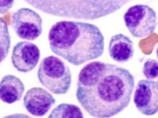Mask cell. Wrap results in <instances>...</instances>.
Returning a JSON list of instances; mask_svg holds the SVG:
<instances>
[{
    "instance_id": "6da1fadb",
    "label": "cell",
    "mask_w": 158,
    "mask_h": 118,
    "mask_svg": "<svg viewBox=\"0 0 158 118\" xmlns=\"http://www.w3.org/2000/svg\"><path fill=\"white\" fill-rule=\"evenodd\" d=\"M134 87V77L128 70L96 61L86 65L80 71L76 97L89 115L109 118L128 106Z\"/></svg>"
},
{
    "instance_id": "7a4b0ae2",
    "label": "cell",
    "mask_w": 158,
    "mask_h": 118,
    "mask_svg": "<svg viewBox=\"0 0 158 118\" xmlns=\"http://www.w3.org/2000/svg\"><path fill=\"white\" fill-rule=\"evenodd\" d=\"M48 40L53 53L76 66L99 58L104 52V37L90 23L59 21L51 28Z\"/></svg>"
},
{
    "instance_id": "3957f363",
    "label": "cell",
    "mask_w": 158,
    "mask_h": 118,
    "mask_svg": "<svg viewBox=\"0 0 158 118\" xmlns=\"http://www.w3.org/2000/svg\"><path fill=\"white\" fill-rule=\"evenodd\" d=\"M40 11L60 17L93 20L109 15L131 0H24Z\"/></svg>"
},
{
    "instance_id": "277c9868",
    "label": "cell",
    "mask_w": 158,
    "mask_h": 118,
    "mask_svg": "<svg viewBox=\"0 0 158 118\" xmlns=\"http://www.w3.org/2000/svg\"><path fill=\"white\" fill-rule=\"evenodd\" d=\"M38 77L40 83L54 94L68 92L72 83V73L68 65L54 56L45 57L39 67Z\"/></svg>"
},
{
    "instance_id": "5b68a950",
    "label": "cell",
    "mask_w": 158,
    "mask_h": 118,
    "mask_svg": "<svg viewBox=\"0 0 158 118\" xmlns=\"http://www.w3.org/2000/svg\"><path fill=\"white\" fill-rule=\"evenodd\" d=\"M126 26L135 37H144L155 30L157 16L148 6L137 4L129 7L123 16Z\"/></svg>"
},
{
    "instance_id": "8992f818",
    "label": "cell",
    "mask_w": 158,
    "mask_h": 118,
    "mask_svg": "<svg viewBox=\"0 0 158 118\" xmlns=\"http://www.w3.org/2000/svg\"><path fill=\"white\" fill-rule=\"evenodd\" d=\"M42 18L35 11L28 8H21L12 16L13 29L20 38L27 40L36 39L42 33Z\"/></svg>"
},
{
    "instance_id": "52a82bcc",
    "label": "cell",
    "mask_w": 158,
    "mask_h": 118,
    "mask_svg": "<svg viewBox=\"0 0 158 118\" xmlns=\"http://www.w3.org/2000/svg\"><path fill=\"white\" fill-rule=\"evenodd\" d=\"M158 83L151 80H139L134 93V102L142 114L151 116L158 110Z\"/></svg>"
},
{
    "instance_id": "ba28073f",
    "label": "cell",
    "mask_w": 158,
    "mask_h": 118,
    "mask_svg": "<svg viewBox=\"0 0 158 118\" xmlns=\"http://www.w3.org/2000/svg\"><path fill=\"white\" fill-rule=\"evenodd\" d=\"M40 55V50L36 45L29 41H20L14 47L12 62L18 71L27 73L37 66Z\"/></svg>"
},
{
    "instance_id": "9c48e42d",
    "label": "cell",
    "mask_w": 158,
    "mask_h": 118,
    "mask_svg": "<svg viewBox=\"0 0 158 118\" xmlns=\"http://www.w3.org/2000/svg\"><path fill=\"white\" fill-rule=\"evenodd\" d=\"M24 105L29 113L34 116H44L48 113L56 100L51 94L40 87H34L26 93Z\"/></svg>"
},
{
    "instance_id": "30bf717a",
    "label": "cell",
    "mask_w": 158,
    "mask_h": 118,
    "mask_svg": "<svg viewBox=\"0 0 158 118\" xmlns=\"http://www.w3.org/2000/svg\"><path fill=\"white\" fill-rule=\"evenodd\" d=\"M108 51L114 61L118 63L127 62L134 56V43L126 35L122 33L116 34L110 40Z\"/></svg>"
},
{
    "instance_id": "8fae6325",
    "label": "cell",
    "mask_w": 158,
    "mask_h": 118,
    "mask_svg": "<svg viewBox=\"0 0 158 118\" xmlns=\"http://www.w3.org/2000/svg\"><path fill=\"white\" fill-rule=\"evenodd\" d=\"M24 90L23 83L15 76L7 75L0 81V100L5 103L12 104L20 100Z\"/></svg>"
},
{
    "instance_id": "7c38bea8",
    "label": "cell",
    "mask_w": 158,
    "mask_h": 118,
    "mask_svg": "<svg viewBox=\"0 0 158 118\" xmlns=\"http://www.w3.org/2000/svg\"><path fill=\"white\" fill-rule=\"evenodd\" d=\"M84 115L78 106L62 103L54 108L48 118H83Z\"/></svg>"
},
{
    "instance_id": "4fadbf2b",
    "label": "cell",
    "mask_w": 158,
    "mask_h": 118,
    "mask_svg": "<svg viewBox=\"0 0 158 118\" xmlns=\"http://www.w3.org/2000/svg\"><path fill=\"white\" fill-rule=\"evenodd\" d=\"M11 38L6 22L0 16V63L8 56L10 48Z\"/></svg>"
},
{
    "instance_id": "5bb4252c",
    "label": "cell",
    "mask_w": 158,
    "mask_h": 118,
    "mask_svg": "<svg viewBox=\"0 0 158 118\" xmlns=\"http://www.w3.org/2000/svg\"><path fill=\"white\" fill-rule=\"evenodd\" d=\"M142 73L148 80L157 78L158 75V61L155 59H148L144 63Z\"/></svg>"
},
{
    "instance_id": "9a60e30c",
    "label": "cell",
    "mask_w": 158,
    "mask_h": 118,
    "mask_svg": "<svg viewBox=\"0 0 158 118\" xmlns=\"http://www.w3.org/2000/svg\"><path fill=\"white\" fill-rule=\"evenodd\" d=\"M15 0H0V14H3L10 11L14 3Z\"/></svg>"
}]
</instances>
